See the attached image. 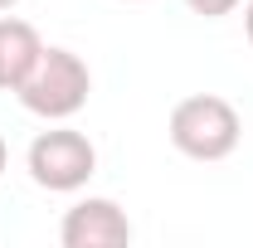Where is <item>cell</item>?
Wrapping results in <instances>:
<instances>
[{"label":"cell","mask_w":253,"mask_h":248,"mask_svg":"<svg viewBox=\"0 0 253 248\" xmlns=\"http://www.w3.org/2000/svg\"><path fill=\"white\" fill-rule=\"evenodd\" d=\"M195 15H205V20H219V15H234L244 0H185Z\"/></svg>","instance_id":"6"},{"label":"cell","mask_w":253,"mask_h":248,"mask_svg":"<svg viewBox=\"0 0 253 248\" xmlns=\"http://www.w3.org/2000/svg\"><path fill=\"white\" fill-rule=\"evenodd\" d=\"M30 165L34 185L39 190H54V195H68V190H83L97 170V146L73 131V126H54V131H39L30 141Z\"/></svg>","instance_id":"3"},{"label":"cell","mask_w":253,"mask_h":248,"mask_svg":"<svg viewBox=\"0 0 253 248\" xmlns=\"http://www.w3.org/2000/svg\"><path fill=\"white\" fill-rule=\"evenodd\" d=\"M239 136H244V122H239L234 102L214 93H195L175 102V112H170V146L190 161H224V156H234Z\"/></svg>","instance_id":"2"},{"label":"cell","mask_w":253,"mask_h":248,"mask_svg":"<svg viewBox=\"0 0 253 248\" xmlns=\"http://www.w3.org/2000/svg\"><path fill=\"white\" fill-rule=\"evenodd\" d=\"M44 54V39L34 30L30 20H15V15H5L0 20V93H15L25 78H30V68L39 63Z\"/></svg>","instance_id":"5"},{"label":"cell","mask_w":253,"mask_h":248,"mask_svg":"<svg viewBox=\"0 0 253 248\" xmlns=\"http://www.w3.org/2000/svg\"><path fill=\"white\" fill-rule=\"evenodd\" d=\"M5 165H10V146H5V136H0V175H5Z\"/></svg>","instance_id":"8"},{"label":"cell","mask_w":253,"mask_h":248,"mask_svg":"<svg viewBox=\"0 0 253 248\" xmlns=\"http://www.w3.org/2000/svg\"><path fill=\"white\" fill-rule=\"evenodd\" d=\"M126 5H141V0H126Z\"/></svg>","instance_id":"10"},{"label":"cell","mask_w":253,"mask_h":248,"mask_svg":"<svg viewBox=\"0 0 253 248\" xmlns=\"http://www.w3.org/2000/svg\"><path fill=\"white\" fill-rule=\"evenodd\" d=\"M10 5H15V0H0V10H10Z\"/></svg>","instance_id":"9"},{"label":"cell","mask_w":253,"mask_h":248,"mask_svg":"<svg viewBox=\"0 0 253 248\" xmlns=\"http://www.w3.org/2000/svg\"><path fill=\"white\" fill-rule=\"evenodd\" d=\"M244 30H249V44H253V0H249V10H244Z\"/></svg>","instance_id":"7"},{"label":"cell","mask_w":253,"mask_h":248,"mask_svg":"<svg viewBox=\"0 0 253 248\" xmlns=\"http://www.w3.org/2000/svg\"><path fill=\"white\" fill-rule=\"evenodd\" d=\"M15 93L25 102V112L44 117V122H63V117H73V112L88 102L93 73H88V63L78 59L73 49H44L39 63L30 68V78H25Z\"/></svg>","instance_id":"1"},{"label":"cell","mask_w":253,"mask_h":248,"mask_svg":"<svg viewBox=\"0 0 253 248\" xmlns=\"http://www.w3.org/2000/svg\"><path fill=\"white\" fill-rule=\"evenodd\" d=\"M59 244L63 248H126L131 244V219H126V209L117 200L88 195L63 214Z\"/></svg>","instance_id":"4"}]
</instances>
